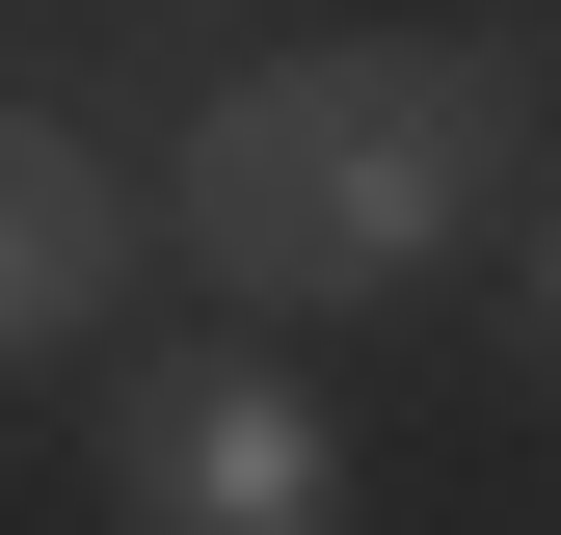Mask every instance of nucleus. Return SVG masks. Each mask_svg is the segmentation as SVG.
<instances>
[{"mask_svg":"<svg viewBox=\"0 0 561 535\" xmlns=\"http://www.w3.org/2000/svg\"><path fill=\"white\" fill-rule=\"evenodd\" d=\"M508 187H535V81H508L481 27H321V54H241V81L161 134V241L215 268L241 321L401 295V268H455Z\"/></svg>","mask_w":561,"mask_h":535,"instance_id":"nucleus-1","label":"nucleus"},{"mask_svg":"<svg viewBox=\"0 0 561 535\" xmlns=\"http://www.w3.org/2000/svg\"><path fill=\"white\" fill-rule=\"evenodd\" d=\"M107 509L134 535H347V429H321V375H267L215 321V349L107 375Z\"/></svg>","mask_w":561,"mask_h":535,"instance_id":"nucleus-2","label":"nucleus"},{"mask_svg":"<svg viewBox=\"0 0 561 535\" xmlns=\"http://www.w3.org/2000/svg\"><path fill=\"white\" fill-rule=\"evenodd\" d=\"M134 215H161V187H134L81 107H27V134H0V349H27V375H81V349H107Z\"/></svg>","mask_w":561,"mask_h":535,"instance_id":"nucleus-3","label":"nucleus"},{"mask_svg":"<svg viewBox=\"0 0 561 535\" xmlns=\"http://www.w3.org/2000/svg\"><path fill=\"white\" fill-rule=\"evenodd\" d=\"M535 375H561V215H535Z\"/></svg>","mask_w":561,"mask_h":535,"instance_id":"nucleus-4","label":"nucleus"}]
</instances>
